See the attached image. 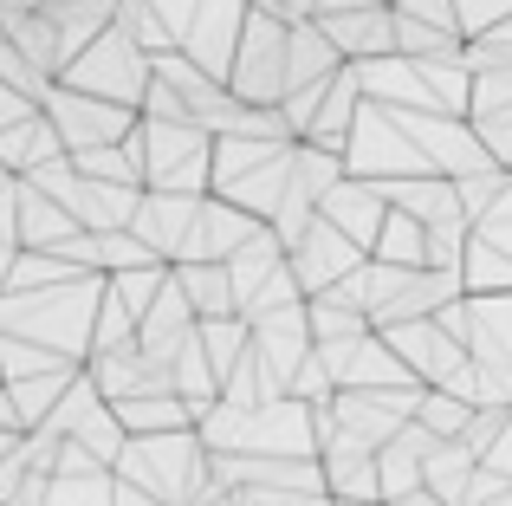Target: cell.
I'll return each instance as SVG.
<instances>
[{
  "mask_svg": "<svg viewBox=\"0 0 512 506\" xmlns=\"http://www.w3.org/2000/svg\"><path fill=\"white\" fill-rule=\"evenodd\" d=\"M117 7H124V0H52L46 20L65 33V52L78 59V52H85L91 39H104V33L117 26Z\"/></svg>",
  "mask_w": 512,
  "mask_h": 506,
  "instance_id": "603a6c76",
  "label": "cell"
},
{
  "mask_svg": "<svg viewBox=\"0 0 512 506\" xmlns=\"http://www.w3.org/2000/svg\"><path fill=\"white\" fill-rule=\"evenodd\" d=\"M370 260H389V266H409V273H422V266H428V228H422L415 215H402V208H396Z\"/></svg>",
  "mask_w": 512,
  "mask_h": 506,
  "instance_id": "4316f807",
  "label": "cell"
},
{
  "mask_svg": "<svg viewBox=\"0 0 512 506\" xmlns=\"http://www.w3.org/2000/svg\"><path fill=\"white\" fill-rule=\"evenodd\" d=\"M85 279V266L65 260V253H20V260L0 266V292H46V286H72Z\"/></svg>",
  "mask_w": 512,
  "mask_h": 506,
  "instance_id": "d4e9b609",
  "label": "cell"
},
{
  "mask_svg": "<svg viewBox=\"0 0 512 506\" xmlns=\"http://www.w3.org/2000/svg\"><path fill=\"white\" fill-rule=\"evenodd\" d=\"M266 221H253L247 208H234V202H221V195H208V208H201V228H195V247H188V260H201V266H227L240 247L260 234ZM182 260V266H188Z\"/></svg>",
  "mask_w": 512,
  "mask_h": 506,
  "instance_id": "2e32d148",
  "label": "cell"
},
{
  "mask_svg": "<svg viewBox=\"0 0 512 506\" xmlns=\"http://www.w3.org/2000/svg\"><path fill=\"white\" fill-rule=\"evenodd\" d=\"M0 85L7 91H20V98H33V104H52V91H59V78H46L26 52H13L7 39H0Z\"/></svg>",
  "mask_w": 512,
  "mask_h": 506,
  "instance_id": "d6a6232c",
  "label": "cell"
},
{
  "mask_svg": "<svg viewBox=\"0 0 512 506\" xmlns=\"http://www.w3.org/2000/svg\"><path fill=\"white\" fill-rule=\"evenodd\" d=\"M338 72H344V52L325 39V26H318V20L292 26V91H318V85H331Z\"/></svg>",
  "mask_w": 512,
  "mask_h": 506,
  "instance_id": "7402d4cb",
  "label": "cell"
},
{
  "mask_svg": "<svg viewBox=\"0 0 512 506\" xmlns=\"http://www.w3.org/2000/svg\"><path fill=\"white\" fill-rule=\"evenodd\" d=\"M325 39L344 52V65H370L396 52V7H363V13H325Z\"/></svg>",
  "mask_w": 512,
  "mask_h": 506,
  "instance_id": "5bb4252c",
  "label": "cell"
},
{
  "mask_svg": "<svg viewBox=\"0 0 512 506\" xmlns=\"http://www.w3.org/2000/svg\"><path fill=\"white\" fill-rule=\"evenodd\" d=\"M292 163H299V143L214 137V195L273 228V215L286 208V189H292Z\"/></svg>",
  "mask_w": 512,
  "mask_h": 506,
  "instance_id": "277c9868",
  "label": "cell"
},
{
  "mask_svg": "<svg viewBox=\"0 0 512 506\" xmlns=\"http://www.w3.org/2000/svg\"><path fill=\"white\" fill-rule=\"evenodd\" d=\"M46 117L59 124L65 150H111V143H130L143 130V111H124V104H104V98H85V91L59 85L46 104Z\"/></svg>",
  "mask_w": 512,
  "mask_h": 506,
  "instance_id": "9c48e42d",
  "label": "cell"
},
{
  "mask_svg": "<svg viewBox=\"0 0 512 506\" xmlns=\"http://www.w3.org/2000/svg\"><path fill=\"white\" fill-rule=\"evenodd\" d=\"M389 7H396V0H389Z\"/></svg>",
  "mask_w": 512,
  "mask_h": 506,
  "instance_id": "f6af8a7d",
  "label": "cell"
},
{
  "mask_svg": "<svg viewBox=\"0 0 512 506\" xmlns=\"http://www.w3.org/2000/svg\"><path fill=\"white\" fill-rule=\"evenodd\" d=\"M467 65H474V72H512V20L493 26L487 39H474V46H467Z\"/></svg>",
  "mask_w": 512,
  "mask_h": 506,
  "instance_id": "d590c367",
  "label": "cell"
},
{
  "mask_svg": "<svg viewBox=\"0 0 512 506\" xmlns=\"http://www.w3.org/2000/svg\"><path fill=\"white\" fill-rule=\"evenodd\" d=\"M201 208H208V195H143L137 221H130V234H137L143 247L156 253L163 266H182L188 247H195V228H201Z\"/></svg>",
  "mask_w": 512,
  "mask_h": 506,
  "instance_id": "30bf717a",
  "label": "cell"
},
{
  "mask_svg": "<svg viewBox=\"0 0 512 506\" xmlns=\"http://www.w3.org/2000/svg\"><path fill=\"white\" fill-rule=\"evenodd\" d=\"M253 344H260V357L286 377V390H292V377L305 370V357L318 351V338H312V305H292V312H273V318H260L253 325Z\"/></svg>",
  "mask_w": 512,
  "mask_h": 506,
  "instance_id": "9a60e30c",
  "label": "cell"
},
{
  "mask_svg": "<svg viewBox=\"0 0 512 506\" xmlns=\"http://www.w3.org/2000/svg\"><path fill=\"white\" fill-rule=\"evenodd\" d=\"M383 338H389V351H396L402 364L415 370V383H422V390H441V383H454L467 364H474V357H467V344L441 331V318H422V325H396V331H383Z\"/></svg>",
  "mask_w": 512,
  "mask_h": 506,
  "instance_id": "8fae6325",
  "label": "cell"
},
{
  "mask_svg": "<svg viewBox=\"0 0 512 506\" xmlns=\"http://www.w3.org/2000/svg\"><path fill=\"white\" fill-rule=\"evenodd\" d=\"M143 117H150V124H195L188 98H182L175 85H163V78H156V85H150V98H143Z\"/></svg>",
  "mask_w": 512,
  "mask_h": 506,
  "instance_id": "8d00e7d4",
  "label": "cell"
},
{
  "mask_svg": "<svg viewBox=\"0 0 512 506\" xmlns=\"http://www.w3.org/2000/svg\"><path fill=\"white\" fill-rule=\"evenodd\" d=\"M396 52L402 59H454V52H467L461 33H441V26L428 20H409V13H396Z\"/></svg>",
  "mask_w": 512,
  "mask_h": 506,
  "instance_id": "4dcf8cb0",
  "label": "cell"
},
{
  "mask_svg": "<svg viewBox=\"0 0 512 506\" xmlns=\"http://www.w3.org/2000/svg\"><path fill=\"white\" fill-rule=\"evenodd\" d=\"M65 442H78L85 455H98V461H104L111 474H117V461L130 455V429H124V416H117L111 403H91L85 416H78V429L65 435Z\"/></svg>",
  "mask_w": 512,
  "mask_h": 506,
  "instance_id": "cb8c5ba5",
  "label": "cell"
},
{
  "mask_svg": "<svg viewBox=\"0 0 512 506\" xmlns=\"http://www.w3.org/2000/svg\"><path fill=\"white\" fill-rule=\"evenodd\" d=\"M52 0H0V20H20V13H46Z\"/></svg>",
  "mask_w": 512,
  "mask_h": 506,
  "instance_id": "b9f144b4",
  "label": "cell"
},
{
  "mask_svg": "<svg viewBox=\"0 0 512 506\" xmlns=\"http://www.w3.org/2000/svg\"><path fill=\"white\" fill-rule=\"evenodd\" d=\"M350 176L363 182H409V176H435V169L422 163V150L409 143V130L396 124V111H383V104H363V124L357 137H350Z\"/></svg>",
  "mask_w": 512,
  "mask_h": 506,
  "instance_id": "ba28073f",
  "label": "cell"
},
{
  "mask_svg": "<svg viewBox=\"0 0 512 506\" xmlns=\"http://www.w3.org/2000/svg\"><path fill=\"white\" fill-rule=\"evenodd\" d=\"M402 506H441L435 494H415V500H402Z\"/></svg>",
  "mask_w": 512,
  "mask_h": 506,
  "instance_id": "ee69618b",
  "label": "cell"
},
{
  "mask_svg": "<svg viewBox=\"0 0 512 506\" xmlns=\"http://www.w3.org/2000/svg\"><path fill=\"white\" fill-rule=\"evenodd\" d=\"M175 286L188 292V305H195V318L208 325V318H240V292H234V273L227 266H175Z\"/></svg>",
  "mask_w": 512,
  "mask_h": 506,
  "instance_id": "ffe728a7",
  "label": "cell"
},
{
  "mask_svg": "<svg viewBox=\"0 0 512 506\" xmlns=\"http://www.w3.org/2000/svg\"><path fill=\"white\" fill-rule=\"evenodd\" d=\"M0 370H7V383H33V377H52V370H72V357L26 338H0Z\"/></svg>",
  "mask_w": 512,
  "mask_h": 506,
  "instance_id": "1f68e13d",
  "label": "cell"
},
{
  "mask_svg": "<svg viewBox=\"0 0 512 506\" xmlns=\"http://www.w3.org/2000/svg\"><path fill=\"white\" fill-rule=\"evenodd\" d=\"M227 91L247 111H286V98H292V26L279 13H247V39L234 52Z\"/></svg>",
  "mask_w": 512,
  "mask_h": 506,
  "instance_id": "8992f818",
  "label": "cell"
},
{
  "mask_svg": "<svg viewBox=\"0 0 512 506\" xmlns=\"http://www.w3.org/2000/svg\"><path fill=\"white\" fill-rule=\"evenodd\" d=\"M150 7H156V20L169 26L175 46H188V33H195V20H201V0H150Z\"/></svg>",
  "mask_w": 512,
  "mask_h": 506,
  "instance_id": "f35d334b",
  "label": "cell"
},
{
  "mask_svg": "<svg viewBox=\"0 0 512 506\" xmlns=\"http://www.w3.org/2000/svg\"><path fill=\"white\" fill-rule=\"evenodd\" d=\"M474 474H480L474 448L467 442H441L435 455H428V494H435L441 506H461L467 487H474Z\"/></svg>",
  "mask_w": 512,
  "mask_h": 506,
  "instance_id": "484cf974",
  "label": "cell"
},
{
  "mask_svg": "<svg viewBox=\"0 0 512 506\" xmlns=\"http://www.w3.org/2000/svg\"><path fill=\"white\" fill-rule=\"evenodd\" d=\"M389 208H402V215H415L422 228H441V221H467L461 208V189H454L448 176H409V182H383Z\"/></svg>",
  "mask_w": 512,
  "mask_h": 506,
  "instance_id": "ac0fdd59",
  "label": "cell"
},
{
  "mask_svg": "<svg viewBox=\"0 0 512 506\" xmlns=\"http://www.w3.org/2000/svg\"><path fill=\"white\" fill-rule=\"evenodd\" d=\"M104 292H111L104 273H85L72 286H46V292H0V338H26L72 357V364H91Z\"/></svg>",
  "mask_w": 512,
  "mask_h": 506,
  "instance_id": "6da1fadb",
  "label": "cell"
},
{
  "mask_svg": "<svg viewBox=\"0 0 512 506\" xmlns=\"http://www.w3.org/2000/svg\"><path fill=\"white\" fill-rule=\"evenodd\" d=\"M201 351L214 357V370H221V383H227L240 370V357L253 351V325H247V318H208V325H201Z\"/></svg>",
  "mask_w": 512,
  "mask_h": 506,
  "instance_id": "83f0119b",
  "label": "cell"
},
{
  "mask_svg": "<svg viewBox=\"0 0 512 506\" xmlns=\"http://www.w3.org/2000/svg\"><path fill=\"white\" fill-rule=\"evenodd\" d=\"M370 331H376L370 312H350L344 299H312V338L318 344H357Z\"/></svg>",
  "mask_w": 512,
  "mask_h": 506,
  "instance_id": "f546056e",
  "label": "cell"
},
{
  "mask_svg": "<svg viewBox=\"0 0 512 506\" xmlns=\"http://www.w3.org/2000/svg\"><path fill=\"white\" fill-rule=\"evenodd\" d=\"M474 416H480V409H467L461 396H448V390H428V396H422V409H415V422H422L435 442H467Z\"/></svg>",
  "mask_w": 512,
  "mask_h": 506,
  "instance_id": "f1b7e54d",
  "label": "cell"
},
{
  "mask_svg": "<svg viewBox=\"0 0 512 506\" xmlns=\"http://www.w3.org/2000/svg\"><path fill=\"white\" fill-rule=\"evenodd\" d=\"M253 13H279V20H286V0H247Z\"/></svg>",
  "mask_w": 512,
  "mask_h": 506,
  "instance_id": "7bdbcfd3",
  "label": "cell"
},
{
  "mask_svg": "<svg viewBox=\"0 0 512 506\" xmlns=\"http://www.w3.org/2000/svg\"><path fill=\"white\" fill-rule=\"evenodd\" d=\"M396 13L428 20V26H441V33H461V7H454V0H396ZM461 39H467V33H461Z\"/></svg>",
  "mask_w": 512,
  "mask_h": 506,
  "instance_id": "74e56055",
  "label": "cell"
},
{
  "mask_svg": "<svg viewBox=\"0 0 512 506\" xmlns=\"http://www.w3.org/2000/svg\"><path fill=\"white\" fill-rule=\"evenodd\" d=\"M318 215L331 221V228L344 234V241H357L363 253H376V241H383V228H389V195H383V182H363V176H344L338 189L325 195V208Z\"/></svg>",
  "mask_w": 512,
  "mask_h": 506,
  "instance_id": "4fadbf2b",
  "label": "cell"
},
{
  "mask_svg": "<svg viewBox=\"0 0 512 506\" xmlns=\"http://www.w3.org/2000/svg\"><path fill=\"white\" fill-rule=\"evenodd\" d=\"M143 163L156 195H214V137L201 124H150L143 117Z\"/></svg>",
  "mask_w": 512,
  "mask_h": 506,
  "instance_id": "52a82bcc",
  "label": "cell"
},
{
  "mask_svg": "<svg viewBox=\"0 0 512 506\" xmlns=\"http://www.w3.org/2000/svg\"><path fill=\"white\" fill-rule=\"evenodd\" d=\"M117 481L143 487L156 506H201L214 494V455H208V442H201V429L137 435L130 455L117 461Z\"/></svg>",
  "mask_w": 512,
  "mask_h": 506,
  "instance_id": "3957f363",
  "label": "cell"
},
{
  "mask_svg": "<svg viewBox=\"0 0 512 506\" xmlns=\"http://www.w3.org/2000/svg\"><path fill=\"white\" fill-rule=\"evenodd\" d=\"M208 455H253V461H318V409L286 396L273 409H208L201 416Z\"/></svg>",
  "mask_w": 512,
  "mask_h": 506,
  "instance_id": "7a4b0ae2",
  "label": "cell"
},
{
  "mask_svg": "<svg viewBox=\"0 0 512 506\" xmlns=\"http://www.w3.org/2000/svg\"><path fill=\"white\" fill-rule=\"evenodd\" d=\"M59 85L85 91V98H104V104H124V111H143V98H150V85H156V59L124 26H111L104 39H91V46L65 65Z\"/></svg>",
  "mask_w": 512,
  "mask_h": 506,
  "instance_id": "5b68a950",
  "label": "cell"
},
{
  "mask_svg": "<svg viewBox=\"0 0 512 506\" xmlns=\"http://www.w3.org/2000/svg\"><path fill=\"white\" fill-rule=\"evenodd\" d=\"M59 156H72V150H65V137H59L52 117H33V124H20V130H0V176H33V169L59 163Z\"/></svg>",
  "mask_w": 512,
  "mask_h": 506,
  "instance_id": "d6986e66",
  "label": "cell"
},
{
  "mask_svg": "<svg viewBox=\"0 0 512 506\" xmlns=\"http://www.w3.org/2000/svg\"><path fill=\"white\" fill-rule=\"evenodd\" d=\"M474 241H487L493 253H506V260H512V189H506V202H500V208H493V215L474 228Z\"/></svg>",
  "mask_w": 512,
  "mask_h": 506,
  "instance_id": "ab89813d",
  "label": "cell"
},
{
  "mask_svg": "<svg viewBox=\"0 0 512 506\" xmlns=\"http://www.w3.org/2000/svg\"><path fill=\"white\" fill-rule=\"evenodd\" d=\"M480 468H493V474H506V481H512V429L487 448V461H480Z\"/></svg>",
  "mask_w": 512,
  "mask_h": 506,
  "instance_id": "60d3db41",
  "label": "cell"
},
{
  "mask_svg": "<svg viewBox=\"0 0 512 506\" xmlns=\"http://www.w3.org/2000/svg\"><path fill=\"white\" fill-rule=\"evenodd\" d=\"M461 7V33H467V46L474 39H487L493 26H506L512 20V0H454Z\"/></svg>",
  "mask_w": 512,
  "mask_h": 506,
  "instance_id": "e575fe53",
  "label": "cell"
},
{
  "mask_svg": "<svg viewBox=\"0 0 512 506\" xmlns=\"http://www.w3.org/2000/svg\"><path fill=\"white\" fill-rule=\"evenodd\" d=\"M46 506H117V474H85V481L59 474Z\"/></svg>",
  "mask_w": 512,
  "mask_h": 506,
  "instance_id": "836d02e7",
  "label": "cell"
},
{
  "mask_svg": "<svg viewBox=\"0 0 512 506\" xmlns=\"http://www.w3.org/2000/svg\"><path fill=\"white\" fill-rule=\"evenodd\" d=\"M0 33H7V46H13V52H26V59H33L46 78H65L72 52H65V33L46 20V13H20V20H0Z\"/></svg>",
  "mask_w": 512,
  "mask_h": 506,
  "instance_id": "44dd1931",
  "label": "cell"
},
{
  "mask_svg": "<svg viewBox=\"0 0 512 506\" xmlns=\"http://www.w3.org/2000/svg\"><path fill=\"white\" fill-rule=\"evenodd\" d=\"M370 260L357 241H344L338 228H331L325 215H318V228L305 234L299 247H292V273H299V286H305V299H325V292H338L357 266Z\"/></svg>",
  "mask_w": 512,
  "mask_h": 506,
  "instance_id": "7c38bea8",
  "label": "cell"
},
{
  "mask_svg": "<svg viewBox=\"0 0 512 506\" xmlns=\"http://www.w3.org/2000/svg\"><path fill=\"white\" fill-rule=\"evenodd\" d=\"M467 357L487 370H512V292L467 299Z\"/></svg>",
  "mask_w": 512,
  "mask_h": 506,
  "instance_id": "e0dca14e",
  "label": "cell"
}]
</instances>
